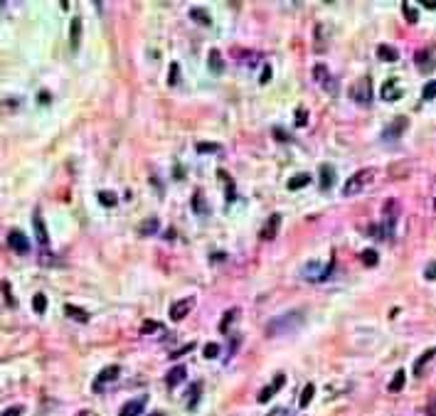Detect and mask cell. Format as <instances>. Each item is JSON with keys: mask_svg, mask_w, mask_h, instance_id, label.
Wrapping results in <instances>:
<instances>
[{"mask_svg": "<svg viewBox=\"0 0 436 416\" xmlns=\"http://www.w3.org/2000/svg\"><path fill=\"white\" fill-rule=\"evenodd\" d=\"M382 212H384V227H387V229H392V222H394V219H397V214H399L397 202H394V200H387Z\"/></svg>", "mask_w": 436, "mask_h": 416, "instance_id": "e0dca14e", "label": "cell"}, {"mask_svg": "<svg viewBox=\"0 0 436 416\" xmlns=\"http://www.w3.org/2000/svg\"><path fill=\"white\" fill-rule=\"evenodd\" d=\"M279 227H281V214H271V217L264 222V227H261V232H259V239L271 241V239L279 234Z\"/></svg>", "mask_w": 436, "mask_h": 416, "instance_id": "ba28073f", "label": "cell"}, {"mask_svg": "<svg viewBox=\"0 0 436 416\" xmlns=\"http://www.w3.org/2000/svg\"><path fill=\"white\" fill-rule=\"evenodd\" d=\"M76 416H96V414H94L91 409H81V412H79V414H76Z\"/></svg>", "mask_w": 436, "mask_h": 416, "instance_id": "f907efd6", "label": "cell"}, {"mask_svg": "<svg viewBox=\"0 0 436 416\" xmlns=\"http://www.w3.org/2000/svg\"><path fill=\"white\" fill-rule=\"evenodd\" d=\"M99 202H101L104 207H116V205H119V197H116V192L101 190V192H99Z\"/></svg>", "mask_w": 436, "mask_h": 416, "instance_id": "d4e9b609", "label": "cell"}, {"mask_svg": "<svg viewBox=\"0 0 436 416\" xmlns=\"http://www.w3.org/2000/svg\"><path fill=\"white\" fill-rule=\"evenodd\" d=\"M269 416H289L286 409H274V412H269Z\"/></svg>", "mask_w": 436, "mask_h": 416, "instance_id": "7dc6e473", "label": "cell"}, {"mask_svg": "<svg viewBox=\"0 0 436 416\" xmlns=\"http://www.w3.org/2000/svg\"><path fill=\"white\" fill-rule=\"evenodd\" d=\"M422 5H424V7H429V10H436V0H424Z\"/></svg>", "mask_w": 436, "mask_h": 416, "instance_id": "c3c4849f", "label": "cell"}, {"mask_svg": "<svg viewBox=\"0 0 436 416\" xmlns=\"http://www.w3.org/2000/svg\"><path fill=\"white\" fill-rule=\"evenodd\" d=\"M311 182V175L308 173H298V175H293L289 180V190H301V187H306Z\"/></svg>", "mask_w": 436, "mask_h": 416, "instance_id": "cb8c5ba5", "label": "cell"}, {"mask_svg": "<svg viewBox=\"0 0 436 416\" xmlns=\"http://www.w3.org/2000/svg\"><path fill=\"white\" fill-rule=\"evenodd\" d=\"M271 79V67H264V71H261V84H266Z\"/></svg>", "mask_w": 436, "mask_h": 416, "instance_id": "bcb514c9", "label": "cell"}, {"mask_svg": "<svg viewBox=\"0 0 436 416\" xmlns=\"http://www.w3.org/2000/svg\"><path fill=\"white\" fill-rule=\"evenodd\" d=\"M190 17H192L195 22H202V25H210V22H212L210 15H207L205 10H200V7H192V10H190Z\"/></svg>", "mask_w": 436, "mask_h": 416, "instance_id": "83f0119b", "label": "cell"}, {"mask_svg": "<svg viewBox=\"0 0 436 416\" xmlns=\"http://www.w3.org/2000/svg\"><path fill=\"white\" fill-rule=\"evenodd\" d=\"M382 99L384 101H397V99H402V89L397 86V81H384V86H382Z\"/></svg>", "mask_w": 436, "mask_h": 416, "instance_id": "9a60e30c", "label": "cell"}, {"mask_svg": "<svg viewBox=\"0 0 436 416\" xmlns=\"http://www.w3.org/2000/svg\"><path fill=\"white\" fill-rule=\"evenodd\" d=\"M303 320V313H289V315H281V318H276V320H271V325H269V335H281V333H286L291 328H296L298 323Z\"/></svg>", "mask_w": 436, "mask_h": 416, "instance_id": "3957f363", "label": "cell"}, {"mask_svg": "<svg viewBox=\"0 0 436 416\" xmlns=\"http://www.w3.org/2000/svg\"><path fill=\"white\" fill-rule=\"evenodd\" d=\"M434 357H436V347L427 350V352H424V355H422V357L414 362V374H417V377H422V374H424V369H427V364H429Z\"/></svg>", "mask_w": 436, "mask_h": 416, "instance_id": "2e32d148", "label": "cell"}, {"mask_svg": "<svg viewBox=\"0 0 436 416\" xmlns=\"http://www.w3.org/2000/svg\"><path fill=\"white\" fill-rule=\"evenodd\" d=\"M434 207H436V200H434Z\"/></svg>", "mask_w": 436, "mask_h": 416, "instance_id": "f5cc1de1", "label": "cell"}, {"mask_svg": "<svg viewBox=\"0 0 436 416\" xmlns=\"http://www.w3.org/2000/svg\"><path fill=\"white\" fill-rule=\"evenodd\" d=\"M422 96H424V101H432V99H436V81H429V84L424 86Z\"/></svg>", "mask_w": 436, "mask_h": 416, "instance_id": "f35d334b", "label": "cell"}, {"mask_svg": "<svg viewBox=\"0 0 436 416\" xmlns=\"http://www.w3.org/2000/svg\"><path fill=\"white\" fill-rule=\"evenodd\" d=\"M306 119H308V114L301 109V111H296V126H306Z\"/></svg>", "mask_w": 436, "mask_h": 416, "instance_id": "f6af8a7d", "label": "cell"}, {"mask_svg": "<svg viewBox=\"0 0 436 416\" xmlns=\"http://www.w3.org/2000/svg\"><path fill=\"white\" fill-rule=\"evenodd\" d=\"M79 40H81V20L74 17L72 20V30H69V42H72V50L79 47Z\"/></svg>", "mask_w": 436, "mask_h": 416, "instance_id": "603a6c76", "label": "cell"}, {"mask_svg": "<svg viewBox=\"0 0 436 416\" xmlns=\"http://www.w3.org/2000/svg\"><path fill=\"white\" fill-rule=\"evenodd\" d=\"M32 224H35V234H37L40 249H42V251H50V234H47V227H45V222H42V214H40V209H35Z\"/></svg>", "mask_w": 436, "mask_h": 416, "instance_id": "5b68a950", "label": "cell"}, {"mask_svg": "<svg viewBox=\"0 0 436 416\" xmlns=\"http://www.w3.org/2000/svg\"><path fill=\"white\" fill-rule=\"evenodd\" d=\"M192 308H195V298H192V296H190V298L178 300V303L170 308V320H173V323H180V320H183V318L192 310Z\"/></svg>", "mask_w": 436, "mask_h": 416, "instance_id": "52a82bcc", "label": "cell"}, {"mask_svg": "<svg viewBox=\"0 0 436 416\" xmlns=\"http://www.w3.org/2000/svg\"><path fill=\"white\" fill-rule=\"evenodd\" d=\"M143 407H145V399H131V402H126V404L121 407L119 416H141Z\"/></svg>", "mask_w": 436, "mask_h": 416, "instance_id": "5bb4252c", "label": "cell"}, {"mask_svg": "<svg viewBox=\"0 0 436 416\" xmlns=\"http://www.w3.org/2000/svg\"><path fill=\"white\" fill-rule=\"evenodd\" d=\"M313 394H315V387H313V384H306V387H303V392H301V402H298V404H301V409H306V407L311 404Z\"/></svg>", "mask_w": 436, "mask_h": 416, "instance_id": "484cf974", "label": "cell"}, {"mask_svg": "<svg viewBox=\"0 0 436 416\" xmlns=\"http://www.w3.org/2000/svg\"><path fill=\"white\" fill-rule=\"evenodd\" d=\"M197 153H219V143L202 140V143H197Z\"/></svg>", "mask_w": 436, "mask_h": 416, "instance_id": "d6a6232c", "label": "cell"}, {"mask_svg": "<svg viewBox=\"0 0 436 416\" xmlns=\"http://www.w3.org/2000/svg\"><path fill=\"white\" fill-rule=\"evenodd\" d=\"M64 313H67L72 320H76V323H89V313H86L84 308H76V305H72V303H67V305H64Z\"/></svg>", "mask_w": 436, "mask_h": 416, "instance_id": "ffe728a7", "label": "cell"}, {"mask_svg": "<svg viewBox=\"0 0 436 416\" xmlns=\"http://www.w3.org/2000/svg\"><path fill=\"white\" fill-rule=\"evenodd\" d=\"M350 96H353L355 104L370 106V101H372V81H370V76H363V79H358V81L353 84Z\"/></svg>", "mask_w": 436, "mask_h": 416, "instance_id": "7a4b0ae2", "label": "cell"}, {"mask_svg": "<svg viewBox=\"0 0 436 416\" xmlns=\"http://www.w3.org/2000/svg\"><path fill=\"white\" fill-rule=\"evenodd\" d=\"M217 355H219V345H217V343H207V345H205V357H207V359H215Z\"/></svg>", "mask_w": 436, "mask_h": 416, "instance_id": "ab89813d", "label": "cell"}, {"mask_svg": "<svg viewBox=\"0 0 436 416\" xmlns=\"http://www.w3.org/2000/svg\"><path fill=\"white\" fill-rule=\"evenodd\" d=\"M402 387H404V369H397L394 379L389 382V392H399Z\"/></svg>", "mask_w": 436, "mask_h": 416, "instance_id": "4dcf8cb0", "label": "cell"}, {"mask_svg": "<svg viewBox=\"0 0 436 416\" xmlns=\"http://www.w3.org/2000/svg\"><path fill=\"white\" fill-rule=\"evenodd\" d=\"M284 382H286V374H276V377H274V382L259 392V402H269V399H271V397H274V394L284 387Z\"/></svg>", "mask_w": 436, "mask_h": 416, "instance_id": "30bf717a", "label": "cell"}, {"mask_svg": "<svg viewBox=\"0 0 436 416\" xmlns=\"http://www.w3.org/2000/svg\"><path fill=\"white\" fill-rule=\"evenodd\" d=\"M2 293H5V298H7V305H15V296H12V291H10V281H2Z\"/></svg>", "mask_w": 436, "mask_h": 416, "instance_id": "60d3db41", "label": "cell"}, {"mask_svg": "<svg viewBox=\"0 0 436 416\" xmlns=\"http://www.w3.org/2000/svg\"><path fill=\"white\" fill-rule=\"evenodd\" d=\"M153 232H158V219L155 217H150V219H145L143 222V227H141V234H153Z\"/></svg>", "mask_w": 436, "mask_h": 416, "instance_id": "836d02e7", "label": "cell"}, {"mask_svg": "<svg viewBox=\"0 0 436 416\" xmlns=\"http://www.w3.org/2000/svg\"><path fill=\"white\" fill-rule=\"evenodd\" d=\"M335 182V170L330 165H320V187L323 190H330Z\"/></svg>", "mask_w": 436, "mask_h": 416, "instance_id": "d6986e66", "label": "cell"}, {"mask_svg": "<svg viewBox=\"0 0 436 416\" xmlns=\"http://www.w3.org/2000/svg\"><path fill=\"white\" fill-rule=\"evenodd\" d=\"M372 180H374V170H372V168L358 170V173L343 185V195H345V197H355V195H360L367 185H372Z\"/></svg>", "mask_w": 436, "mask_h": 416, "instance_id": "6da1fadb", "label": "cell"}, {"mask_svg": "<svg viewBox=\"0 0 436 416\" xmlns=\"http://www.w3.org/2000/svg\"><path fill=\"white\" fill-rule=\"evenodd\" d=\"M407 128V119L404 116H399V119H394L392 121V126L384 131V138H397V136H402V131Z\"/></svg>", "mask_w": 436, "mask_h": 416, "instance_id": "ac0fdd59", "label": "cell"}, {"mask_svg": "<svg viewBox=\"0 0 436 416\" xmlns=\"http://www.w3.org/2000/svg\"><path fill=\"white\" fill-rule=\"evenodd\" d=\"M424 276H427V281H434V278H436V261H432V264L427 266V271H424Z\"/></svg>", "mask_w": 436, "mask_h": 416, "instance_id": "7bdbcfd3", "label": "cell"}, {"mask_svg": "<svg viewBox=\"0 0 436 416\" xmlns=\"http://www.w3.org/2000/svg\"><path fill=\"white\" fill-rule=\"evenodd\" d=\"M150 416H163V414H158V412H155V414H150Z\"/></svg>", "mask_w": 436, "mask_h": 416, "instance_id": "816d5d0a", "label": "cell"}, {"mask_svg": "<svg viewBox=\"0 0 436 416\" xmlns=\"http://www.w3.org/2000/svg\"><path fill=\"white\" fill-rule=\"evenodd\" d=\"M207 64H210V69L215 71V74H219V71L224 69V67H222V57H219L217 50H212V52H210V57H207Z\"/></svg>", "mask_w": 436, "mask_h": 416, "instance_id": "4316f807", "label": "cell"}, {"mask_svg": "<svg viewBox=\"0 0 436 416\" xmlns=\"http://www.w3.org/2000/svg\"><path fill=\"white\" fill-rule=\"evenodd\" d=\"M155 330H160V323H158V320H145L143 325H141V335H150V333H155Z\"/></svg>", "mask_w": 436, "mask_h": 416, "instance_id": "d590c367", "label": "cell"}, {"mask_svg": "<svg viewBox=\"0 0 436 416\" xmlns=\"http://www.w3.org/2000/svg\"><path fill=\"white\" fill-rule=\"evenodd\" d=\"M274 136H276V138H281V140H289V136H286V133H284V131H279V128H276V131H274Z\"/></svg>", "mask_w": 436, "mask_h": 416, "instance_id": "681fc988", "label": "cell"}, {"mask_svg": "<svg viewBox=\"0 0 436 416\" xmlns=\"http://www.w3.org/2000/svg\"><path fill=\"white\" fill-rule=\"evenodd\" d=\"M119 374H121V367L119 364H111V367H104L99 374H96V379H94V384H91V389L94 392H101L106 384H111V382H116L119 379Z\"/></svg>", "mask_w": 436, "mask_h": 416, "instance_id": "277c9868", "label": "cell"}, {"mask_svg": "<svg viewBox=\"0 0 436 416\" xmlns=\"http://www.w3.org/2000/svg\"><path fill=\"white\" fill-rule=\"evenodd\" d=\"M178 79H180V64H178V62H173V64H170V76H168V84H170V86H175V84H178Z\"/></svg>", "mask_w": 436, "mask_h": 416, "instance_id": "74e56055", "label": "cell"}, {"mask_svg": "<svg viewBox=\"0 0 436 416\" xmlns=\"http://www.w3.org/2000/svg\"><path fill=\"white\" fill-rule=\"evenodd\" d=\"M402 10H404V17H407V22H412V25H414V22L419 20V15H417V10H414V7H412L409 2H404V5H402Z\"/></svg>", "mask_w": 436, "mask_h": 416, "instance_id": "e575fe53", "label": "cell"}, {"mask_svg": "<svg viewBox=\"0 0 436 416\" xmlns=\"http://www.w3.org/2000/svg\"><path fill=\"white\" fill-rule=\"evenodd\" d=\"M313 79H315V81H318V84H320L328 94H333V91H335V86H333L335 81H333V76L328 74V67H325V64H318V67L313 69Z\"/></svg>", "mask_w": 436, "mask_h": 416, "instance_id": "9c48e42d", "label": "cell"}, {"mask_svg": "<svg viewBox=\"0 0 436 416\" xmlns=\"http://www.w3.org/2000/svg\"><path fill=\"white\" fill-rule=\"evenodd\" d=\"M237 318H239V308H229V310L222 315V320H219V333H227Z\"/></svg>", "mask_w": 436, "mask_h": 416, "instance_id": "7402d4cb", "label": "cell"}, {"mask_svg": "<svg viewBox=\"0 0 436 416\" xmlns=\"http://www.w3.org/2000/svg\"><path fill=\"white\" fill-rule=\"evenodd\" d=\"M328 271H330V266H320L318 261H311V264L303 269V276L311 278V281H320V278H325Z\"/></svg>", "mask_w": 436, "mask_h": 416, "instance_id": "8fae6325", "label": "cell"}, {"mask_svg": "<svg viewBox=\"0 0 436 416\" xmlns=\"http://www.w3.org/2000/svg\"><path fill=\"white\" fill-rule=\"evenodd\" d=\"M217 175L222 178V180H227V197H229V200H234V180H232V178H229L224 170H219Z\"/></svg>", "mask_w": 436, "mask_h": 416, "instance_id": "8d00e7d4", "label": "cell"}, {"mask_svg": "<svg viewBox=\"0 0 436 416\" xmlns=\"http://www.w3.org/2000/svg\"><path fill=\"white\" fill-rule=\"evenodd\" d=\"M414 62H417V67L422 71H432L434 69V55H432V50L417 52V55H414Z\"/></svg>", "mask_w": 436, "mask_h": 416, "instance_id": "4fadbf2b", "label": "cell"}, {"mask_svg": "<svg viewBox=\"0 0 436 416\" xmlns=\"http://www.w3.org/2000/svg\"><path fill=\"white\" fill-rule=\"evenodd\" d=\"M360 259H363L365 266H377V259H379V256H377L374 249H365L363 254H360Z\"/></svg>", "mask_w": 436, "mask_h": 416, "instance_id": "f1b7e54d", "label": "cell"}, {"mask_svg": "<svg viewBox=\"0 0 436 416\" xmlns=\"http://www.w3.org/2000/svg\"><path fill=\"white\" fill-rule=\"evenodd\" d=\"M20 414H22V407H7L0 416H20Z\"/></svg>", "mask_w": 436, "mask_h": 416, "instance_id": "ee69618b", "label": "cell"}, {"mask_svg": "<svg viewBox=\"0 0 436 416\" xmlns=\"http://www.w3.org/2000/svg\"><path fill=\"white\" fill-rule=\"evenodd\" d=\"M200 392H202V387H200V384H192V387H190V392H187V407H190V409H195Z\"/></svg>", "mask_w": 436, "mask_h": 416, "instance_id": "1f68e13d", "label": "cell"}, {"mask_svg": "<svg viewBox=\"0 0 436 416\" xmlns=\"http://www.w3.org/2000/svg\"><path fill=\"white\" fill-rule=\"evenodd\" d=\"M377 57H379L382 62H397V59H399V52H397L394 47H389V45H379V47H377Z\"/></svg>", "mask_w": 436, "mask_h": 416, "instance_id": "44dd1931", "label": "cell"}, {"mask_svg": "<svg viewBox=\"0 0 436 416\" xmlns=\"http://www.w3.org/2000/svg\"><path fill=\"white\" fill-rule=\"evenodd\" d=\"M7 244H10V249H12L15 254H27V251H30V239H27L20 229H12V232L7 234Z\"/></svg>", "mask_w": 436, "mask_h": 416, "instance_id": "8992f818", "label": "cell"}, {"mask_svg": "<svg viewBox=\"0 0 436 416\" xmlns=\"http://www.w3.org/2000/svg\"><path fill=\"white\" fill-rule=\"evenodd\" d=\"M190 350H195V345H192V343H187V345H185V347H180V350H175V352H170V357H173V359H178L180 355H185V352H190Z\"/></svg>", "mask_w": 436, "mask_h": 416, "instance_id": "b9f144b4", "label": "cell"}, {"mask_svg": "<svg viewBox=\"0 0 436 416\" xmlns=\"http://www.w3.org/2000/svg\"><path fill=\"white\" fill-rule=\"evenodd\" d=\"M185 374H187V369H185L183 364H175V367H173V369L165 374V384H168L170 389H175V387H178V384L185 379Z\"/></svg>", "mask_w": 436, "mask_h": 416, "instance_id": "7c38bea8", "label": "cell"}, {"mask_svg": "<svg viewBox=\"0 0 436 416\" xmlns=\"http://www.w3.org/2000/svg\"><path fill=\"white\" fill-rule=\"evenodd\" d=\"M32 308H35V313H45V310H47V298H45L42 293H35V298H32Z\"/></svg>", "mask_w": 436, "mask_h": 416, "instance_id": "f546056e", "label": "cell"}]
</instances>
